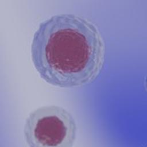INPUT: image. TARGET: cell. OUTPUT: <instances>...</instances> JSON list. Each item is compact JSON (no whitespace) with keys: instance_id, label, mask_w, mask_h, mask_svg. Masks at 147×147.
Returning a JSON list of instances; mask_svg holds the SVG:
<instances>
[{"instance_id":"3957f363","label":"cell","mask_w":147,"mask_h":147,"mask_svg":"<svg viewBox=\"0 0 147 147\" xmlns=\"http://www.w3.org/2000/svg\"><path fill=\"white\" fill-rule=\"evenodd\" d=\"M145 87L147 91V75H146V76L145 78Z\"/></svg>"},{"instance_id":"6da1fadb","label":"cell","mask_w":147,"mask_h":147,"mask_svg":"<svg viewBox=\"0 0 147 147\" xmlns=\"http://www.w3.org/2000/svg\"><path fill=\"white\" fill-rule=\"evenodd\" d=\"M30 56L40 77L60 88L94 83L103 70L106 45L98 27L75 14H57L41 22L35 30Z\"/></svg>"},{"instance_id":"7a4b0ae2","label":"cell","mask_w":147,"mask_h":147,"mask_svg":"<svg viewBox=\"0 0 147 147\" xmlns=\"http://www.w3.org/2000/svg\"><path fill=\"white\" fill-rule=\"evenodd\" d=\"M76 133L74 116L56 105L44 106L31 111L24 127L29 147H73Z\"/></svg>"}]
</instances>
